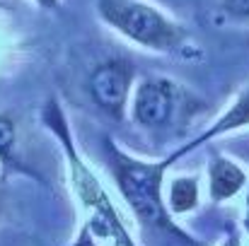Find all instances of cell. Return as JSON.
Segmentation results:
<instances>
[{"label": "cell", "instance_id": "10", "mask_svg": "<svg viewBox=\"0 0 249 246\" xmlns=\"http://www.w3.org/2000/svg\"><path fill=\"white\" fill-rule=\"evenodd\" d=\"M220 12L228 19L249 22V0H220Z\"/></svg>", "mask_w": 249, "mask_h": 246}, {"label": "cell", "instance_id": "5", "mask_svg": "<svg viewBox=\"0 0 249 246\" xmlns=\"http://www.w3.org/2000/svg\"><path fill=\"white\" fill-rule=\"evenodd\" d=\"M131 87H133V66L124 58H111L99 63L87 80V89L94 106L114 121H124Z\"/></svg>", "mask_w": 249, "mask_h": 246}, {"label": "cell", "instance_id": "14", "mask_svg": "<svg viewBox=\"0 0 249 246\" xmlns=\"http://www.w3.org/2000/svg\"><path fill=\"white\" fill-rule=\"evenodd\" d=\"M0 7H2V10H5V7H7V5H5V2H2V0H0Z\"/></svg>", "mask_w": 249, "mask_h": 246}, {"label": "cell", "instance_id": "12", "mask_svg": "<svg viewBox=\"0 0 249 246\" xmlns=\"http://www.w3.org/2000/svg\"><path fill=\"white\" fill-rule=\"evenodd\" d=\"M245 230L249 232V188H247V200H245Z\"/></svg>", "mask_w": 249, "mask_h": 246}, {"label": "cell", "instance_id": "8", "mask_svg": "<svg viewBox=\"0 0 249 246\" xmlns=\"http://www.w3.org/2000/svg\"><path fill=\"white\" fill-rule=\"evenodd\" d=\"M201 186L196 176H174L165 183V203L169 215H186L198 208Z\"/></svg>", "mask_w": 249, "mask_h": 246}, {"label": "cell", "instance_id": "9", "mask_svg": "<svg viewBox=\"0 0 249 246\" xmlns=\"http://www.w3.org/2000/svg\"><path fill=\"white\" fill-rule=\"evenodd\" d=\"M0 164L5 171H22L32 174L17 157V121L10 111H0Z\"/></svg>", "mask_w": 249, "mask_h": 246}, {"label": "cell", "instance_id": "1", "mask_svg": "<svg viewBox=\"0 0 249 246\" xmlns=\"http://www.w3.org/2000/svg\"><path fill=\"white\" fill-rule=\"evenodd\" d=\"M41 123L44 128L58 140L61 152L68 164V179L71 186L85 210V225L80 230V237L73 246H99V242H107V246H136L131 239L119 210L114 208L107 188L97 179V174L89 169V164L83 160L80 150L75 148V138L68 123V116L56 97H51L41 109Z\"/></svg>", "mask_w": 249, "mask_h": 246}, {"label": "cell", "instance_id": "2", "mask_svg": "<svg viewBox=\"0 0 249 246\" xmlns=\"http://www.w3.org/2000/svg\"><path fill=\"white\" fill-rule=\"evenodd\" d=\"M104 157L121 198L128 203L141 225L165 232L167 237H174L184 244H196L194 237L186 230H181L167 210L165 176L169 166L177 162L172 155L165 160H141L121 150L116 140L104 138Z\"/></svg>", "mask_w": 249, "mask_h": 246}, {"label": "cell", "instance_id": "3", "mask_svg": "<svg viewBox=\"0 0 249 246\" xmlns=\"http://www.w3.org/2000/svg\"><path fill=\"white\" fill-rule=\"evenodd\" d=\"M94 12L102 24L145 51L179 53L189 46V32L148 0H94Z\"/></svg>", "mask_w": 249, "mask_h": 246}, {"label": "cell", "instance_id": "11", "mask_svg": "<svg viewBox=\"0 0 249 246\" xmlns=\"http://www.w3.org/2000/svg\"><path fill=\"white\" fill-rule=\"evenodd\" d=\"M32 2L41 10H58L61 7V0H32Z\"/></svg>", "mask_w": 249, "mask_h": 246}, {"label": "cell", "instance_id": "13", "mask_svg": "<svg viewBox=\"0 0 249 246\" xmlns=\"http://www.w3.org/2000/svg\"><path fill=\"white\" fill-rule=\"evenodd\" d=\"M223 246H240V239H237V237L232 234V237H228V239L223 242Z\"/></svg>", "mask_w": 249, "mask_h": 246}, {"label": "cell", "instance_id": "4", "mask_svg": "<svg viewBox=\"0 0 249 246\" xmlns=\"http://www.w3.org/2000/svg\"><path fill=\"white\" fill-rule=\"evenodd\" d=\"M179 84L169 78H143L133 89L131 118L145 131H162L174 121L179 106Z\"/></svg>", "mask_w": 249, "mask_h": 246}, {"label": "cell", "instance_id": "7", "mask_svg": "<svg viewBox=\"0 0 249 246\" xmlns=\"http://www.w3.org/2000/svg\"><path fill=\"white\" fill-rule=\"evenodd\" d=\"M247 186V171L230 157L213 155L208 162V198L223 203L235 198Z\"/></svg>", "mask_w": 249, "mask_h": 246}, {"label": "cell", "instance_id": "6", "mask_svg": "<svg viewBox=\"0 0 249 246\" xmlns=\"http://www.w3.org/2000/svg\"><path fill=\"white\" fill-rule=\"evenodd\" d=\"M247 126H249V87L245 92L237 94V99L228 106V111H223L201 135H196L191 143L177 148V150L172 152V157L179 160V157L194 152L196 148H201L203 143H211L213 138H220V135H225V133H232V131H240V128H247Z\"/></svg>", "mask_w": 249, "mask_h": 246}]
</instances>
